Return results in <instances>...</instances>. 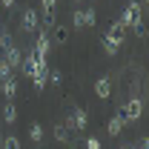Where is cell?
<instances>
[{"mask_svg":"<svg viewBox=\"0 0 149 149\" xmlns=\"http://www.w3.org/2000/svg\"><path fill=\"white\" fill-rule=\"evenodd\" d=\"M123 123H126V120H123V115H115V118L109 120V126H106V129H109V135H118V132L123 129Z\"/></svg>","mask_w":149,"mask_h":149,"instance_id":"7c38bea8","label":"cell"},{"mask_svg":"<svg viewBox=\"0 0 149 149\" xmlns=\"http://www.w3.org/2000/svg\"><path fill=\"white\" fill-rule=\"evenodd\" d=\"M20 57H23V55H20V49L15 46V43H12L9 49H3V60H6L12 69H17V66H20Z\"/></svg>","mask_w":149,"mask_h":149,"instance_id":"9c48e42d","label":"cell"},{"mask_svg":"<svg viewBox=\"0 0 149 149\" xmlns=\"http://www.w3.org/2000/svg\"><path fill=\"white\" fill-rule=\"evenodd\" d=\"M132 29H135V35H138V37H143V35H146V29H143V23H141V20H138Z\"/></svg>","mask_w":149,"mask_h":149,"instance_id":"44dd1931","label":"cell"},{"mask_svg":"<svg viewBox=\"0 0 149 149\" xmlns=\"http://www.w3.org/2000/svg\"><path fill=\"white\" fill-rule=\"evenodd\" d=\"M9 74H12V66H9L6 60H0V86H3V80H6Z\"/></svg>","mask_w":149,"mask_h":149,"instance_id":"d6986e66","label":"cell"},{"mask_svg":"<svg viewBox=\"0 0 149 149\" xmlns=\"http://www.w3.org/2000/svg\"><path fill=\"white\" fill-rule=\"evenodd\" d=\"M86 149H100V141L97 138H86Z\"/></svg>","mask_w":149,"mask_h":149,"instance_id":"ffe728a7","label":"cell"},{"mask_svg":"<svg viewBox=\"0 0 149 149\" xmlns=\"http://www.w3.org/2000/svg\"><path fill=\"white\" fill-rule=\"evenodd\" d=\"M0 6H6V9H12V6H15V0H0Z\"/></svg>","mask_w":149,"mask_h":149,"instance_id":"7402d4cb","label":"cell"},{"mask_svg":"<svg viewBox=\"0 0 149 149\" xmlns=\"http://www.w3.org/2000/svg\"><path fill=\"white\" fill-rule=\"evenodd\" d=\"M29 138H32V141H43V126H40V123H32V129H29Z\"/></svg>","mask_w":149,"mask_h":149,"instance_id":"e0dca14e","label":"cell"},{"mask_svg":"<svg viewBox=\"0 0 149 149\" xmlns=\"http://www.w3.org/2000/svg\"><path fill=\"white\" fill-rule=\"evenodd\" d=\"M0 95H3V97H6V100H12V97H15V95H17V80H15V77H12V74H9V77H6V80H3V86H0Z\"/></svg>","mask_w":149,"mask_h":149,"instance_id":"30bf717a","label":"cell"},{"mask_svg":"<svg viewBox=\"0 0 149 149\" xmlns=\"http://www.w3.org/2000/svg\"><path fill=\"white\" fill-rule=\"evenodd\" d=\"M55 3L57 0H40V6H43V23L46 26H55V15H52L55 12Z\"/></svg>","mask_w":149,"mask_h":149,"instance_id":"8fae6325","label":"cell"},{"mask_svg":"<svg viewBox=\"0 0 149 149\" xmlns=\"http://www.w3.org/2000/svg\"><path fill=\"white\" fill-rule=\"evenodd\" d=\"M55 138L60 143H66V141H69V126H66V123H57L55 126Z\"/></svg>","mask_w":149,"mask_h":149,"instance_id":"5bb4252c","label":"cell"},{"mask_svg":"<svg viewBox=\"0 0 149 149\" xmlns=\"http://www.w3.org/2000/svg\"><path fill=\"white\" fill-rule=\"evenodd\" d=\"M95 23H97L95 9H83V26H95Z\"/></svg>","mask_w":149,"mask_h":149,"instance_id":"2e32d148","label":"cell"},{"mask_svg":"<svg viewBox=\"0 0 149 149\" xmlns=\"http://www.w3.org/2000/svg\"><path fill=\"white\" fill-rule=\"evenodd\" d=\"M0 143H3V149H20V138L17 135H6Z\"/></svg>","mask_w":149,"mask_h":149,"instance_id":"9a60e30c","label":"cell"},{"mask_svg":"<svg viewBox=\"0 0 149 149\" xmlns=\"http://www.w3.org/2000/svg\"><path fill=\"white\" fill-rule=\"evenodd\" d=\"M129 3H141V6H143V0H129Z\"/></svg>","mask_w":149,"mask_h":149,"instance_id":"603a6c76","label":"cell"},{"mask_svg":"<svg viewBox=\"0 0 149 149\" xmlns=\"http://www.w3.org/2000/svg\"><path fill=\"white\" fill-rule=\"evenodd\" d=\"M118 20H120L123 26H135V23L141 20V3H129V6L123 9V15H120Z\"/></svg>","mask_w":149,"mask_h":149,"instance_id":"3957f363","label":"cell"},{"mask_svg":"<svg viewBox=\"0 0 149 149\" xmlns=\"http://www.w3.org/2000/svg\"><path fill=\"white\" fill-rule=\"evenodd\" d=\"M20 26H23V32H37V12L35 9H26L20 15Z\"/></svg>","mask_w":149,"mask_h":149,"instance_id":"52a82bcc","label":"cell"},{"mask_svg":"<svg viewBox=\"0 0 149 149\" xmlns=\"http://www.w3.org/2000/svg\"><path fill=\"white\" fill-rule=\"evenodd\" d=\"M86 123H89V118H86V112H83V109H74L72 115H69V120H66L69 129H86Z\"/></svg>","mask_w":149,"mask_h":149,"instance_id":"8992f818","label":"cell"},{"mask_svg":"<svg viewBox=\"0 0 149 149\" xmlns=\"http://www.w3.org/2000/svg\"><path fill=\"white\" fill-rule=\"evenodd\" d=\"M9 46H12V35L6 29H0V49H9Z\"/></svg>","mask_w":149,"mask_h":149,"instance_id":"ac0fdd59","label":"cell"},{"mask_svg":"<svg viewBox=\"0 0 149 149\" xmlns=\"http://www.w3.org/2000/svg\"><path fill=\"white\" fill-rule=\"evenodd\" d=\"M49 49H52V40H49V32H37V43H35V55L49 60Z\"/></svg>","mask_w":149,"mask_h":149,"instance_id":"5b68a950","label":"cell"},{"mask_svg":"<svg viewBox=\"0 0 149 149\" xmlns=\"http://www.w3.org/2000/svg\"><path fill=\"white\" fill-rule=\"evenodd\" d=\"M95 95H97V97H103V100L112 95V77H109V74H103V77L95 83Z\"/></svg>","mask_w":149,"mask_h":149,"instance_id":"ba28073f","label":"cell"},{"mask_svg":"<svg viewBox=\"0 0 149 149\" xmlns=\"http://www.w3.org/2000/svg\"><path fill=\"white\" fill-rule=\"evenodd\" d=\"M123 29H126V26H123L120 20H115L109 26V32L103 37V52H106V55H118V49L123 46Z\"/></svg>","mask_w":149,"mask_h":149,"instance_id":"6da1fadb","label":"cell"},{"mask_svg":"<svg viewBox=\"0 0 149 149\" xmlns=\"http://www.w3.org/2000/svg\"><path fill=\"white\" fill-rule=\"evenodd\" d=\"M35 69H37V55H35V52H26V55L20 57L17 72H20V74H26V77H32V74H35Z\"/></svg>","mask_w":149,"mask_h":149,"instance_id":"277c9868","label":"cell"},{"mask_svg":"<svg viewBox=\"0 0 149 149\" xmlns=\"http://www.w3.org/2000/svg\"><path fill=\"white\" fill-rule=\"evenodd\" d=\"M141 112H143V100H141V97H132L129 103L123 106L120 115H123V120H138V118H141Z\"/></svg>","mask_w":149,"mask_h":149,"instance_id":"7a4b0ae2","label":"cell"},{"mask_svg":"<svg viewBox=\"0 0 149 149\" xmlns=\"http://www.w3.org/2000/svg\"><path fill=\"white\" fill-rule=\"evenodd\" d=\"M3 120H6V123H15V120H17V109H15V103H6V106H3Z\"/></svg>","mask_w":149,"mask_h":149,"instance_id":"4fadbf2b","label":"cell"}]
</instances>
